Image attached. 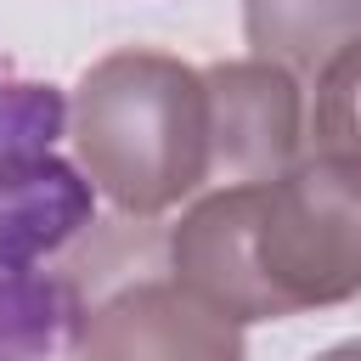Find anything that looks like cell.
I'll return each instance as SVG.
<instances>
[{
    "instance_id": "52a82bcc",
    "label": "cell",
    "mask_w": 361,
    "mask_h": 361,
    "mask_svg": "<svg viewBox=\"0 0 361 361\" xmlns=\"http://www.w3.org/2000/svg\"><path fill=\"white\" fill-rule=\"evenodd\" d=\"M310 141L327 147V152L361 158V39H350L338 56H327L316 68Z\"/></svg>"
},
{
    "instance_id": "6da1fadb",
    "label": "cell",
    "mask_w": 361,
    "mask_h": 361,
    "mask_svg": "<svg viewBox=\"0 0 361 361\" xmlns=\"http://www.w3.org/2000/svg\"><path fill=\"white\" fill-rule=\"evenodd\" d=\"M169 271L237 327L361 293V158L310 147L271 180L203 192L169 226Z\"/></svg>"
},
{
    "instance_id": "277c9868",
    "label": "cell",
    "mask_w": 361,
    "mask_h": 361,
    "mask_svg": "<svg viewBox=\"0 0 361 361\" xmlns=\"http://www.w3.org/2000/svg\"><path fill=\"white\" fill-rule=\"evenodd\" d=\"M209 90V180H271L305 152L299 79L265 56H231L203 68Z\"/></svg>"
},
{
    "instance_id": "ba28073f",
    "label": "cell",
    "mask_w": 361,
    "mask_h": 361,
    "mask_svg": "<svg viewBox=\"0 0 361 361\" xmlns=\"http://www.w3.org/2000/svg\"><path fill=\"white\" fill-rule=\"evenodd\" d=\"M310 361H361V338H344V344H333V350H322Z\"/></svg>"
},
{
    "instance_id": "3957f363",
    "label": "cell",
    "mask_w": 361,
    "mask_h": 361,
    "mask_svg": "<svg viewBox=\"0 0 361 361\" xmlns=\"http://www.w3.org/2000/svg\"><path fill=\"white\" fill-rule=\"evenodd\" d=\"M62 344L73 361H248L243 327L175 271H141L90 299L73 288Z\"/></svg>"
},
{
    "instance_id": "5b68a950",
    "label": "cell",
    "mask_w": 361,
    "mask_h": 361,
    "mask_svg": "<svg viewBox=\"0 0 361 361\" xmlns=\"http://www.w3.org/2000/svg\"><path fill=\"white\" fill-rule=\"evenodd\" d=\"M243 39L293 79H316L327 56L361 39V0H243Z\"/></svg>"
},
{
    "instance_id": "7a4b0ae2",
    "label": "cell",
    "mask_w": 361,
    "mask_h": 361,
    "mask_svg": "<svg viewBox=\"0 0 361 361\" xmlns=\"http://www.w3.org/2000/svg\"><path fill=\"white\" fill-rule=\"evenodd\" d=\"M73 164L118 214L152 220L209 186V90L203 68L124 45L96 56L68 107Z\"/></svg>"
},
{
    "instance_id": "8992f818",
    "label": "cell",
    "mask_w": 361,
    "mask_h": 361,
    "mask_svg": "<svg viewBox=\"0 0 361 361\" xmlns=\"http://www.w3.org/2000/svg\"><path fill=\"white\" fill-rule=\"evenodd\" d=\"M73 316V282L56 271H34L0 282V361H45Z\"/></svg>"
}]
</instances>
